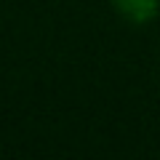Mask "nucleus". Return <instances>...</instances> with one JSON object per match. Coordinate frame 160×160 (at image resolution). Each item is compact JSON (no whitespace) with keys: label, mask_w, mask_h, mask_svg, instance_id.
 <instances>
[{"label":"nucleus","mask_w":160,"mask_h":160,"mask_svg":"<svg viewBox=\"0 0 160 160\" xmlns=\"http://www.w3.org/2000/svg\"><path fill=\"white\" fill-rule=\"evenodd\" d=\"M115 8L133 24H144L158 16V0H115Z\"/></svg>","instance_id":"1"}]
</instances>
